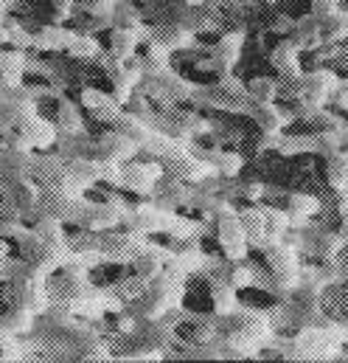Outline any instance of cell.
<instances>
[{
  "label": "cell",
  "instance_id": "5b68a950",
  "mask_svg": "<svg viewBox=\"0 0 348 363\" xmlns=\"http://www.w3.org/2000/svg\"><path fill=\"white\" fill-rule=\"evenodd\" d=\"M264 254H267V262H269V268L278 276L281 284H289L295 279V254L289 248H284L278 242H267Z\"/></svg>",
  "mask_w": 348,
  "mask_h": 363
},
{
  "label": "cell",
  "instance_id": "4316f807",
  "mask_svg": "<svg viewBox=\"0 0 348 363\" xmlns=\"http://www.w3.org/2000/svg\"><path fill=\"white\" fill-rule=\"evenodd\" d=\"M335 9H337V0H312V14H315L318 20L335 14Z\"/></svg>",
  "mask_w": 348,
  "mask_h": 363
},
{
  "label": "cell",
  "instance_id": "f546056e",
  "mask_svg": "<svg viewBox=\"0 0 348 363\" xmlns=\"http://www.w3.org/2000/svg\"><path fill=\"white\" fill-rule=\"evenodd\" d=\"M261 189H264L261 183H250V186L245 189V194H248V197H259V194H261Z\"/></svg>",
  "mask_w": 348,
  "mask_h": 363
},
{
  "label": "cell",
  "instance_id": "e0dca14e",
  "mask_svg": "<svg viewBox=\"0 0 348 363\" xmlns=\"http://www.w3.org/2000/svg\"><path fill=\"white\" fill-rule=\"evenodd\" d=\"M65 51H68L74 60H95V57L101 54V45H98L95 37H90V34H74Z\"/></svg>",
  "mask_w": 348,
  "mask_h": 363
},
{
  "label": "cell",
  "instance_id": "83f0119b",
  "mask_svg": "<svg viewBox=\"0 0 348 363\" xmlns=\"http://www.w3.org/2000/svg\"><path fill=\"white\" fill-rule=\"evenodd\" d=\"M231 273H233V276H231V284H233V287H245V284L253 281V276H250L253 271H248V268H233Z\"/></svg>",
  "mask_w": 348,
  "mask_h": 363
},
{
  "label": "cell",
  "instance_id": "2e32d148",
  "mask_svg": "<svg viewBox=\"0 0 348 363\" xmlns=\"http://www.w3.org/2000/svg\"><path fill=\"white\" fill-rule=\"evenodd\" d=\"M318 197H309V194H289L286 197V214L295 220V223H303L309 214L318 211Z\"/></svg>",
  "mask_w": 348,
  "mask_h": 363
},
{
  "label": "cell",
  "instance_id": "7a4b0ae2",
  "mask_svg": "<svg viewBox=\"0 0 348 363\" xmlns=\"http://www.w3.org/2000/svg\"><path fill=\"white\" fill-rule=\"evenodd\" d=\"M141 37H144L141 23L138 26H115L110 34V57H115L118 62H129L135 57Z\"/></svg>",
  "mask_w": 348,
  "mask_h": 363
},
{
  "label": "cell",
  "instance_id": "8fae6325",
  "mask_svg": "<svg viewBox=\"0 0 348 363\" xmlns=\"http://www.w3.org/2000/svg\"><path fill=\"white\" fill-rule=\"evenodd\" d=\"M25 65H28V60H25L23 48L0 51V71H3V77L8 79V85H11V88H17V85H20L23 74H25Z\"/></svg>",
  "mask_w": 348,
  "mask_h": 363
},
{
  "label": "cell",
  "instance_id": "52a82bcc",
  "mask_svg": "<svg viewBox=\"0 0 348 363\" xmlns=\"http://www.w3.org/2000/svg\"><path fill=\"white\" fill-rule=\"evenodd\" d=\"M250 113H253L256 124H259L267 135H281L284 124L289 121V113L278 110L272 101H267V104H253V101H250Z\"/></svg>",
  "mask_w": 348,
  "mask_h": 363
},
{
  "label": "cell",
  "instance_id": "5bb4252c",
  "mask_svg": "<svg viewBox=\"0 0 348 363\" xmlns=\"http://www.w3.org/2000/svg\"><path fill=\"white\" fill-rule=\"evenodd\" d=\"M149 284H152V279H144V276L132 273V276L121 279V281L112 287V296H118V298H124V301H138V298L149 290Z\"/></svg>",
  "mask_w": 348,
  "mask_h": 363
},
{
  "label": "cell",
  "instance_id": "9c48e42d",
  "mask_svg": "<svg viewBox=\"0 0 348 363\" xmlns=\"http://www.w3.org/2000/svg\"><path fill=\"white\" fill-rule=\"evenodd\" d=\"M289 40L298 45V48H318L323 43V34H320V20L312 14V17H303V20H295V28L289 34Z\"/></svg>",
  "mask_w": 348,
  "mask_h": 363
},
{
  "label": "cell",
  "instance_id": "6da1fadb",
  "mask_svg": "<svg viewBox=\"0 0 348 363\" xmlns=\"http://www.w3.org/2000/svg\"><path fill=\"white\" fill-rule=\"evenodd\" d=\"M219 245L231 262H242L248 257V234L239 223V214L228 206L219 211Z\"/></svg>",
  "mask_w": 348,
  "mask_h": 363
},
{
  "label": "cell",
  "instance_id": "cb8c5ba5",
  "mask_svg": "<svg viewBox=\"0 0 348 363\" xmlns=\"http://www.w3.org/2000/svg\"><path fill=\"white\" fill-rule=\"evenodd\" d=\"M93 118H98V121H107V124H115V121L121 118V104H118L115 99H110L107 104H101L98 110H93Z\"/></svg>",
  "mask_w": 348,
  "mask_h": 363
},
{
  "label": "cell",
  "instance_id": "4dcf8cb0",
  "mask_svg": "<svg viewBox=\"0 0 348 363\" xmlns=\"http://www.w3.org/2000/svg\"><path fill=\"white\" fill-rule=\"evenodd\" d=\"M132 327H135V324H132V318H121V321H118V330H121V333H129Z\"/></svg>",
  "mask_w": 348,
  "mask_h": 363
},
{
  "label": "cell",
  "instance_id": "ac0fdd59",
  "mask_svg": "<svg viewBox=\"0 0 348 363\" xmlns=\"http://www.w3.org/2000/svg\"><path fill=\"white\" fill-rule=\"evenodd\" d=\"M248 88V99L253 101V104H267V101H272L275 99V93H278V85L272 82V79H264V77H256L250 85H245Z\"/></svg>",
  "mask_w": 348,
  "mask_h": 363
},
{
  "label": "cell",
  "instance_id": "30bf717a",
  "mask_svg": "<svg viewBox=\"0 0 348 363\" xmlns=\"http://www.w3.org/2000/svg\"><path fill=\"white\" fill-rule=\"evenodd\" d=\"M71 37H74V31H68L65 26H42L37 34H34V48H40V51H62V48H68V43H71Z\"/></svg>",
  "mask_w": 348,
  "mask_h": 363
},
{
  "label": "cell",
  "instance_id": "d4e9b609",
  "mask_svg": "<svg viewBox=\"0 0 348 363\" xmlns=\"http://www.w3.org/2000/svg\"><path fill=\"white\" fill-rule=\"evenodd\" d=\"M110 99H112L110 93L98 91V88H85V91H82V104H85L90 113H93V110H98L101 104H107Z\"/></svg>",
  "mask_w": 348,
  "mask_h": 363
},
{
  "label": "cell",
  "instance_id": "7402d4cb",
  "mask_svg": "<svg viewBox=\"0 0 348 363\" xmlns=\"http://www.w3.org/2000/svg\"><path fill=\"white\" fill-rule=\"evenodd\" d=\"M216 167H219V172H222V175L233 178V175H239V172H242V167H245V158H242L239 152H219V158H216Z\"/></svg>",
  "mask_w": 348,
  "mask_h": 363
},
{
  "label": "cell",
  "instance_id": "9a60e30c",
  "mask_svg": "<svg viewBox=\"0 0 348 363\" xmlns=\"http://www.w3.org/2000/svg\"><path fill=\"white\" fill-rule=\"evenodd\" d=\"M211 296H214V307L219 315H228L236 310V287L231 281H211Z\"/></svg>",
  "mask_w": 348,
  "mask_h": 363
},
{
  "label": "cell",
  "instance_id": "484cf974",
  "mask_svg": "<svg viewBox=\"0 0 348 363\" xmlns=\"http://www.w3.org/2000/svg\"><path fill=\"white\" fill-rule=\"evenodd\" d=\"M51 9H54V23H65L74 11V0H51Z\"/></svg>",
  "mask_w": 348,
  "mask_h": 363
},
{
  "label": "cell",
  "instance_id": "4fadbf2b",
  "mask_svg": "<svg viewBox=\"0 0 348 363\" xmlns=\"http://www.w3.org/2000/svg\"><path fill=\"white\" fill-rule=\"evenodd\" d=\"M65 175L74 178L79 186H93L95 181L104 178V167H101L98 161H85V158H82V161H71V164L65 167Z\"/></svg>",
  "mask_w": 348,
  "mask_h": 363
},
{
  "label": "cell",
  "instance_id": "8992f818",
  "mask_svg": "<svg viewBox=\"0 0 348 363\" xmlns=\"http://www.w3.org/2000/svg\"><path fill=\"white\" fill-rule=\"evenodd\" d=\"M298 45L292 43V40H284V43H278L275 48H272V54H269V62H272V68L278 71V74H284V77H301V62H298Z\"/></svg>",
  "mask_w": 348,
  "mask_h": 363
},
{
  "label": "cell",
  "instance_id": "3957f363",
  "mask_svg": "<svg viewBox=\"0 0 348 363\" xmlns=\"http://www.w3.org/2000/svg\"><path fill=\"white\" fill-rule=\"evenodd\" d=\"M138 251H141V245L129 234H110L101 240V254L112 262H132L138 257Z\"/></svg>",
  "mask_w": 348,
  "mask_h": 363
},
{
  "label": "cell",
  "instance_id": "f1b7e54d",
  "mask_svg": "<svg viewBox=\"0 0 348 363\" xmlns=\"http://www.w3.org/2000/svg\"><path fill=\"white\" fill-rule=\"evenodd\" d=\"M292 28H295V20L286 17V14H281V17L275 20V26H272V31H278V34H292Z\"/></svg>",
  "mask_w": 348,
  "mask_h": 363
},
{
  "label": "cell",
  "instance_id": "44dd1931",
  "mask_svg": "<svg viewBox=\"0 0 348 363\" xmlns=\"http://www.w3.org/2000/svg\"><path fill=\"white\" fill-rule=\"evenodd\" d=\"M329 178L337 189H348V152L335 155L329 164Z\"/></svg>",
  "mask_w": 348,
  "mask_h": 363
},
{
  "label": "cell",
  "instance_id": "d6986e66",
  "mask_svg": "<svg viewBox=\"0 0 348 363\" xmlns=\"http://www.w3.org/2000/svg\"><path fill=\"white\" fill-rule=\"evenodd\" d=\"M57 127L62 133H79L82 130V118H79V110L71 104V101H62L59 110H57Z\"/></svg>",
  "mask_w": 348,
  "mask_h": 363
},
{
  "label": "cell",
  "instance_id": "603a6c76",
  "mask_svg": "<svg viewBox=\"0 0 348 363\" xmlns=\"http://www.w3.org/2000/svg\"><path fill=\"white\" fill-rule=\"evenodd\" d=\"M161 40H163L161 45H166V48H182L191 43V34L185 28H169V31H161Z\"/></svg>",
  "mask_w": 348,
  "mask_h": 363
},
{
  "label": "cell",
  "instance_id": "ffe728a7",
  "mask_svg": "<svg viewBox=\"0 0 348 363\" xmlns=\"http://www.w3.org/2000/svg\"><path fill=\"white\" fill-rule=\"evenodd\" d=\"M320 34L323 40H340L348 34V14H329L320 20Z\"/></svg>",
  "mask_w": 348,
  "mask_h": 363
},
{
  "label": "cell",
  "instance_id": "277c9868",
  "mask_svg": "<svg viewBox=\"0 0 348 363\" xmlns=\"http://www.w3.org/2000/svg\"><path fill=\"white\" fill-rule=\"evenodd\" d=\"M242 43H245V34L242 31H231V34H225L219 43H216V48H214V62L222 68V74H231V68L239 62V57H242Z\"/></svg>",
  "mask_w": 348,
  "mask_h": 363
},
{
  "label": "cell",
  "instance_id": "ba28073f",
  "mask_svg": "<svg viewBox=\"0 0 348 363\" xmlns=\"http://www.w3.org/2000/svg\"><path fill=\"white\" fill-rule=\"evenodd\" d=\"M239 223H242V228H245V234H248V242H250V245H256V248H264V245L269 242V240H267L264 208H256V206L245 208V211L239 214Z\"/></svg>",
  "mask_w": 348,
  "mask_h": 363
},
{
  "label": "cell",
  "instance_id": "7c38bea8",
  "mask_svg": "<svg viewBox=\"0 0 348 363\" xmlns=\"http://www.w3.org/2000/svg\"><path fill=\"white\" fill-rule=\"evenodd\" d=\"M161 251L163 248H141L138 257L132 259L135 273L144 276V279H155L158 273L163 271V259H166V254H161Z\"/></svg>",
  "mask_w": 348,
  "mask_h": 363
}]
</instances>
